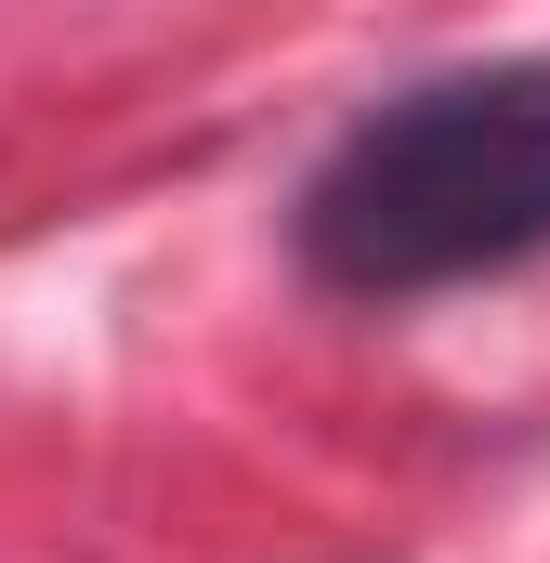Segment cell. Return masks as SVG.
Listing matches in <instances>:
<instances>
[{
	"mask_svg": "<svg viewBox=\"0 0 550 563\" xmlns=\"http://www.w3.org/2000/svg\"><path fill=\"white\" fill-rule=\"evenodd\" d=\"M288 250L328 301H446L550 263V53L381 92L301 170Z\"/></svg>",
	"mask_w": 550,
	"mask_h": 563,
	"instance_id": "6da1fadb",
	"label": "cell"
}]
</instances>
